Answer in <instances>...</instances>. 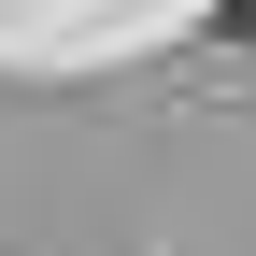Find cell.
I'll list each match as a JSON object with an SVG mask.
<instances>
[{
    "instance_id": "6da1fadb",
    "label": "cell",
    "mask_w": 256,
    "mask_h": 256,
    "mask_svg": "<svg viewBox=\"0 0 256 256\" xmlns=\"http://www.w3.org/2000/svg\"><path fill=\"white\" fill-rule=\"evenodd\" d=\"M214 14H228V28H256V0H214Z\"/></svg>"
}]
</instances>
